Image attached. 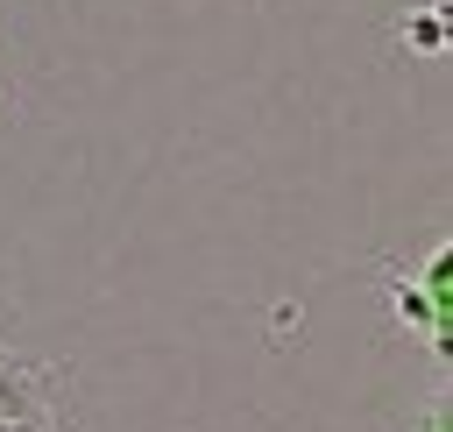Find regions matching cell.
I'll list each match as a JSON object with an SVG mask.
<instances>
[{"label": "cell", "instance_id": "1", "mask_svg": "<svg viewBox=\"0 0 453 432\" xmlns=\"http://www.w3.org/2000/svg\"><path fill=\"white\" fill-rule=\"evenodd\" d=\"M0 425L57 432V361H21L0 347Z\"/></svg>", "mask_w": 453, "mask_h": 432}, {"label": "cell", "instance_id": "2", "mask_svg": "<svg viewBox=\"0 0 453 432\" xmlns=\"http://www.w3.org/2000/svg\"><path fill=\"white\" fill-rule=\"evenodd\" d=\"M396 28H403V42H411V50H432V57L446 50V7H425V14H403Z\"/></svg>", "mask_w": 453, "mask_h": 432}, {"label": "cell", "instance_id": "3", "mask_svg": "<svg viewBox=\"0 0 453 432\" xmlns=\"http://www.w3.org/2000/svg\"><path fill=\"white\" fill-rule=\"evenodd\" d=\"M0 432H28V425H0Z\"/></svg>", "mask_w": 453, "mask_h": 432}]
</instances>
